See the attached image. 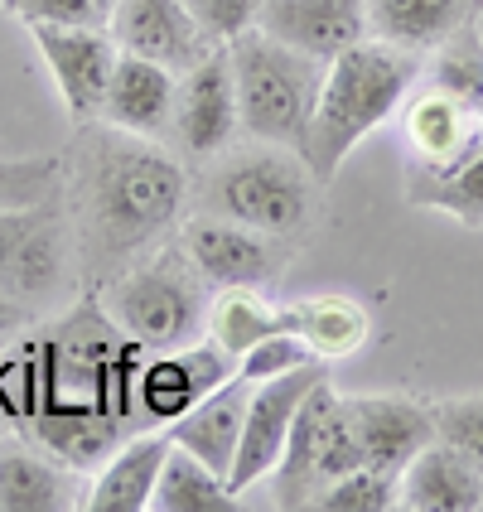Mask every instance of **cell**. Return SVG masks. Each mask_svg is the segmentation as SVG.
Masks as SVG:
<instances>
[{
	"label": "cell",
	"instance_id": "52a82bcc",
	"mask_svg": "<svg viewBox=\"0 0 483 512\" xmlns=\"http://www.w3.org/2000/svg\"><path fill=\"white\" fill-rule=\"evenodd\" d=\"M179 252L189 256V266L213 290H232V285L266 290L271 281H281L285 271L281 237H266V232L247 228V223H232L223 213L189 218L179 228Z\"/></svg>",
	"mask_w": 483,
	"mask_h": 512
},
{
	"label": "cell",
	"instance_id": "e0dca14e",
	"mask_svg": "<svg viewBox=\"0 0 483 512\" xmlns=\"http://www.w3.org/2000/svg\"><path fill=\"white\" fill-rule=\"evenodd\" d=\"M170 430L165 426H145L136 435H126L112 455L92 469L83 508L87 512H150L155 498V479L165 469L170 455Z\"/></svg>",
	"mask_w": 483,
	"mask_h": 512
},
{
	"label": "cell",
	"instance_id": "7402d4cb",
	"mask_svg": "<svg viewBox=\"0 0 483 512\" xmlns=\"http://www.w3.org/2000/svg\"><path fill=\"white\" fill-rule=\"evenodd\" d=\"M474 10V0H368V39L406 54H430L459 25H469Z\"/></svg>",
	"mask_w": 483,
	"mask_h": 512
},
{
	"label": "cell",
	"instance_id": "d590c367",
	"mask_svg": "<svg viewBox=\"0 0 483 512\" xmlns=\"http://www.w3.org/2000/svg\"><path fill=\"white\" fill-rule=\"evenodd\" d=\"M474 116H479V131H483V107H479V112H474Z\"/></svg>",
	"mask_w": 483,
	"mask_h": 512
},
{
	"label": "cell",
	"instance_id": "2e32d148",
	"mask_svg": "<svg viewBox=\"0 0 483 512\" xmlns=\"http://www.w3.org/2000/svg\"><path fill=\"white\" fill-rule=\"evenodd\" d=\"M256 29L281 39L285 49L329 63L368 39V0H261Z\"/></svg>",
	"mask_w": 483,
	"mask_h": 512
},
{
	"label": "cell",
	"instance_id": "d6986e66",
	"mask_svg": "<svg viewBox=\"0 0 483 512\" xmlns=\"http://www.w3.org/2000/svg\"><path fill=\"white\" fill-rule=\"evenodd\" d=\"M397 508L406 512H479L483 474L455 445L430 440L397 474Z\"/></svg>",
	"mask_w": 483,
	"mask_h": 512
},
{
	"label": "cell",
	"instance_id": "3957f363",
	"mask_svg": "<svg viewBox=\"0 0 483 512\" xmlns=\"http://www.w3.org/2000/svg\"><path fill=\"white\" fill-rule=\"evenodd\" d=\"M203 295H208V285L174 242V247L145 252L131 266H121L102 285L97 305L107 310V319L121 334L145 343L150 353H165V348H184L203 334V319H208Z\"/></svg>",
	"mask_w": 483,
	"mask_h": 512
},
{
	"label": "cell",
	"instance_id": "4316f807",
	"mask_svg": "<svg viewBox=\"0 0 483 512\" xmlns=\"http://www.w3.org/2000/svg\"><path fill=\"white\" fill-rule=\"evenodd\" d=\"M421 179H430V184L416 189V203L440 208V213H450L469 228H483V141L464 160H455L450 170L421 174Z\"/></svg>",
	"mask_w": 483,
	"mask_h": 512
},
{
	"label": "cell",
	"instance_id": "8d00e7d4",
	"mask_svg": "<svg viewBox=\"0 0 483 512\" xmlns=\"http://www.w3.org/2000/svg\"><path fill=\"white\" fill-rule=\"evenodd\" d=\"M474 5H479V0H474Z\"/></svg>",
	"mask_w": 483,
	"mask_h": 512
},
{
	"label": "cell",
	"instance_id": "4dcf8cb0",
	"mask_svg": "<svg viewBox=\"0 0 483 512\" xmlns=\"http://www.w3.org/2000/svg\"><path fill=\"white\" fill-rule=\"evenodd\" d=\"M310 363H319V358L310 353V343L300 339V334H290V329H276L271 339H261L256 348H247V353L237 358V377H247V382H266V377L310 368Z\"/></svg>",
	"mask_w": 483,
	"mask_h": 512
},
{
	"label": "cell",
	"instance_id": "e575fe53",
	"mask_svg": "<svg viewBox=\"0 0 483 512\" xmlns=\"http://www.w3.org/2000/svg\"><path fill=\"white\" fill-rule=\"evenodd\" d=\"M25 319H29L25 305H15V300H0V339H5V334H15Z\"/></svg>",
	"mask_w": 483,
	"mask_h": 512
},
{
	"label": "cell",
	"instance_id": "ac0fdd59",
	"mask_svg": "<svg viewBox=\"0 0 483 512\" xmlns=\"http://www.w3.org/2000/svg\"><path fill=\"white\" fill-rule=\"evenodd\" d=\"M174 78L170 68L150 63L141 54L116 49V68L107 83V102H102V121L116 131H131L145 141L170 136V112H174Z\"/></svg>",
	"mask_w": 483,
	"mask_h": 512
},
{
	"label": "cell",
	"instance_id": "4fadbf2b",
	"mask_svg": "<svg viewBox=\"0 0 483 512\" xmlns=\"http://www.w3.org/2000/svg\"><path fill=\"white\" fill-rule=\"evenodd\" d=\"M107 29H112L116 49L150 58V63L170 68L174 78L199 68L218 49V39L194 20V10L184 0H112Z\"/></svg>",
	"mask_w": 483,
	"mask_h": 512
},
{
	"label": "cell",
	"instance_id": "5bb4252c",
	"mask_svg": "<svg viewBox=\"0 0 483 512\" xmlns=\"http://www.w3.org/2000/svg\"><path fill=\"white\" fill-rule=\"evenodd\" d=\"M343 406H348V421H353V435H358L363 464L392 474V479L411 464L416 450H426L435 440L430 401L401 397V392H358V397H343Z\"/></svg>",
	"mask_w": 483,
	"mask_h": 512
},
{
	"label": "cell",
	"instance_id": "7a4b0ae2",
	"mask_svg": "<svg viewBox=\"0 0 483 512\" xmlns=\"http://www.w3.org/2000/svg\"><path fill=\"white\" fill-rule=\"evenodd\" d=\"M421 83V63L406 49H392L382 39H358L324 63V83L314 97L310 126L300 136V160L310 165L319 184H329L339 165L368 141L372 131L397 116Z\"/></svg>",
	"mask_w": 483,
	"mask_h": 512
},
{
	"label": "cell",
	"instance_id": "5b68a950",
	"mask_svg": "<svg viewBox=\"0 0 483 512\" xmlns=\"http://www.w3.org/2000/svg\"><path fill=\"white\" fill-rule=\"evenodd\" d=\"M208 213H223L232 223L266 232V237H300L319 213V179L300 160V150L261 141L213 170L208 184Z\"/></svg>",
	"mask_w": 483,
	"mask_h": 512
},
{
	"label": "cell",
	"instance_id": "836d02e7",
	"mask_svg": "<svg viewBox=\"0 0 483 512\" xmlns=\"http://www.w3.org/2000/svg\"><path fill=\"white\" fill-rule=\"evenodd\" d=\"M184 5L194 10V20H199L218 44H228L242 29H252L256 10H261V0H184Z\"/></svg>",
	"mask_w": 483,
	"mask_h": 512
},
{
	"label": "cell",
	"instance_id": "9a60e30c",
	"mask_svg": "<svg viewBox=\"0 0 483 512\" xmlns=\"http://www.w3.org/2000/svg\"><path fill=\"white\" fill-rule=\"evenodd\" d=\"M83 474L49 455L25 430L0 435V512H68L83 508Z\"/></svg>",
	"mask_w": 483,
	"mask_h": 512
},
{
	"label": "cell",
	"instance_id": "cb8c5ba5",
	"mask_svg": "<svg viewBox=\"0 0 483 512\" xmlns=\"http://www.w3.org/2000/svg\"><path fill=\"white\" fill-rule=\"evenodd\" d=\"M276 329H285L281 305H271L261 290H247V285L218 290L213 305H208V319H203V334L218 348H228L232 358H242L261 339H271Z\"/></svg>",
	"mask_w": 483,
	"mask_h": 512
},
{
	"label": "cell",
	"instance_id": "277c9868",
	"mask_svg": "<svg viewBox=\"0 0 483 512\" xmlns=\"http://www.w3.org/2000/svg\"><path fill=\"white\" fill-rule=\"evenodd\" d=\"M228 63H232V92H237V121L252 141L271 145H295L310 126L314 97L324 83V63L300 49H285L281 39L261 34V29H242L228 39Z\"/></svg>",
	"mask_w": 483,
	"mask_h": 512
},
{
	"label": "cell",
	"instance_id": "8fae6325",
	"mask_svg": "<svg viewBox=\"0 0 483 512\" xmlns=\"http://www.w3.org/2000/svg\"><path fill=\"white\" fill-rule=\"evenodd\" d=\"M242 121H237V92H232V63L228 44H218L199 68L179 73L174 83V112L170 136L184 160H213L237 141Z\"/></svg>",
	"mask_w": 483,
	"mask_h": 512
},
{
	"label": "cell",
	"instance_id": "83f0119b",
	"mask_svg": "<svg viewBox=\"0 0 483 512\" xmlns=\"http://www.w3.org/2000/svg\"><path fill=\"white\" fill-rule=\"evenodd\" d=\"M68 184V170L58 155H20L0 160V208H39L54 203Z\"/></svg>",
	"mask_w": 483,
	"mask_h": 512
},
{
	"label": "cell",
	"instance_id": "603a6c76",
	"mask_svg": "<svg viewBox=\"0 0 483 512\" xmlns=\"http://www.w3.org/2000/svg\"><path fill=\"white\" fill-rule=\"evenodd\" d=\"M281 319L290 334L310 343V353L319 363H334V358H353L372 334V319L358 300L348 295H314V300H295L281 305Z\"/></svg>",
	"mask_w": 483,
	"mask_h": 512
},
{
	"label": "cell",
	"instance_id": "8992f818",
	"mask_svg": "<svg viewBox=\"0 0 483 512\" xmlns=\"http://www.w3.org/2000/svg\"><path fill=\"white\" fill-rule=\"evenodd\" d=\"M358 464H363V450H358V435L348 421V406L334 392V382L324 377L310 397L300 401V411L290 421L285 450L271 469V498L285 512L310 508L324 488Z\"/></svg>",
	"mask_w": 483,
	"mask_h": 512
},
{
	"label": "cell",
	"instance_id": "d6a6232c",
	"mask_svg": "<svg viewBox=\"0 0 483 512\" xmlns=\"http://www.w3.org/2000/svg\"><path fill=\"white\" fill-rule=\"evenodd\" d=\"M0 411L15 426L34 411V343L15 348L10 358H0Z\"/></svg>",
	"mask_w": 483,
	"mask_h": 512
},
{
	"label": "cell",
	"instance_id": "ba28073f",
	"mask_svg": "<svg viewBox=\"0 0 483 512\" xmlns=\"http://www.w3.org/2000/svg\"><path fill=\"white\" fill-rule=\"evenodd\" d=\"M29 39L39 58L49 63L54 73V87L68 107V121L73 126H87L102 116V102H107V83H112L116 68V39L107 25H49V20H34Z\"/></svg>",
	"mask_w": 483,
	"mask_h": 512
},
{
	"label": "cell",
	"instance_id": "9c48e42d",
	"mask_svg": "<svg viewBox=\"0 0 483 512\" xmlns=\"http://www.w3.org/2000/svg\"><path fill=\"white\" fill-rule=\"evenodd\" d=\"M324 377H329L324 363H310V368H295V372H281V377H266V382H252L247 416H242V440H237V455H232V469H228V488L237 498L252 484L271 479L300 401L310 397Z\"/></svg>",
	"mask_w": 483,
	"mask_h": 512
},
{
	"label": "cell",
	"instance_id": "d4e9b609",
	"mask_svg": "<svg viewBox=\"0 0 483 512\" xmlns=\"http://www.w3.org/2000/svg\"><path fill=\"white\" fill-rule=\"evenodd\" d=\"M150 508L155 512H228V508H237V493L228 488L223 474H213V469L199 464L189 450L170 445L165 469H160V479H155Z\"/></svg>",
	"mask_w": 483,
	"mask_h": 512
},
{
	"label": "cell",
	"instance_id": "7c38bea8",
	"mask_svg": "<svg viewBox=\"0 0 483 512\" xmlns=\"http://www.w3.org/2000/svg\"><path fill=\"white\" fill-rule=\"evenodd\" d=\"M232 372H237V358L213 339H194L184 348H165V353H145L141 377H136L141 421L145 426H170L199 397L223 387Z\"/></svg>",
	"mask_w": 483,
	"mask_h": 512
},
{
	"label": "cell",
	"instance_id": "f546056e",
	"mask_svg": "<svg viewBox=\"0 0 483 512\" xmlns=\"http://www.w3.org/2000/svg\"><path fill=\"white\" fill-rule=\"evenodd\" d=\"M430 411H435V440L455 445L459 455L483 474V392L430 401Z\"/></svg>",
	"mask_w": 483,
	"mask_h": 512
},
{
	"label": "cell",
	"instance_id": "ffe728a7",
	"mask_svg": "<svg viewBox=\"0 0 483 512\" xmlns=\"http://www.w3.org/2000/svg\"><path fill=\"white\" fill-rule=\"evenodd\" d=\"M247 397H252V382L232 372L223 387H213L208 397H199L179 421H170V440L179 450L208 464L213 474L228 479L232 455H237V440H242V416H247Z\"/></svg>",
	"mask_w": 483,
	"mask_h": 512
},
{
	"label": "cell",
	"instance_id": "6da1fadb",
	"mask_svg": "<svg viewBox=\"0 0 483 512\" xmlns=\"http://www.w3.org/2000/svg\"><path fill=\"white\" fill-rule=\"evenodd\" d=\"M189 199L184 165L131 131H92L73 170L78 247L92 261H126L150 252L179 223Z\"/></svg>",
	"mask_w": 483,
	"mask_h": 512
},
{
	"label": "cell",
	"instance_id": "44dd1931",
	"mask_svg": "<svg viewBox=\"0 0 483 512\" xmlns=\"http://www.w3.org/2000/svg\"><path fill=\"white\" fill-rule=\"evenodd\" d=\"M406 145L411 155L421 160V170L435 174V170H450L455 160H464L474 145L483 141L479 131V116L469 107H459L455 97L435 92V87H411L406 97Z\"/></svg>",
	"mask_w": 483,
	"mask_h": 512
},
{
	"label": "cell",
	"instance_id": "30bf717a",
	"mask_svg": "<svg viewBox=\"0 0 483 512\" xmlns=\"http://www.w3.org/2000/svg\"><path fill=\"white\" fill-rule=\"evenodd\" d=\"M68 228L54 203L39 208H0V300H39L63 281Z\"/></svg>",
	"mask_w": 483,
	"mask_h": 512
},
{
	"label": "cell",
	"instance_id": "f1b7e54d",
	"mask_svg": "<svg viewBox=\"0 0 483 512\" xmlns=\"http://www.w3.org/2000/svg\"><path fill=\"white\" fill-rule=\"evenodd\" d=\"M310 508L314 512H387L397 508V479L372 469V464H358V469H348L343 479H334L324 488Z\"/></svg>",
	"mask_w": 483,
	"mask_h": 512
},
{
	"label": "cell",
	"instance_id": "1f68e13d",
	"mask_svg": "<svg viewBox=\"0 0 483 512\" xmlns=\"http://www.w3.org/2000/svg\"><path fill=\"white\" fill-rule=\"evenodd\" d=\"M10 15H20L25 25L49 20V25H107L112 20V0H0Z\"/></svg>",
	"mask_w": 483,
	"mask_h": 512
},
{
	"label": "cell",
	"instance_id": "484cf974",
	"mask_svg": "<svg viewBox=\"0 0 483 512\" xmlns=\"http://www.w3.org/2000/svg\"><path fill=\"white\" fill-rule=\"evenodd\" d=\"M426 87L455 97L459 107L479 112L483 107V34L469 25H459L445 44H435V63H430Z\"/></svg>",
	"mask_w": 483,
	"mask_h": 512
}]
</instances>
